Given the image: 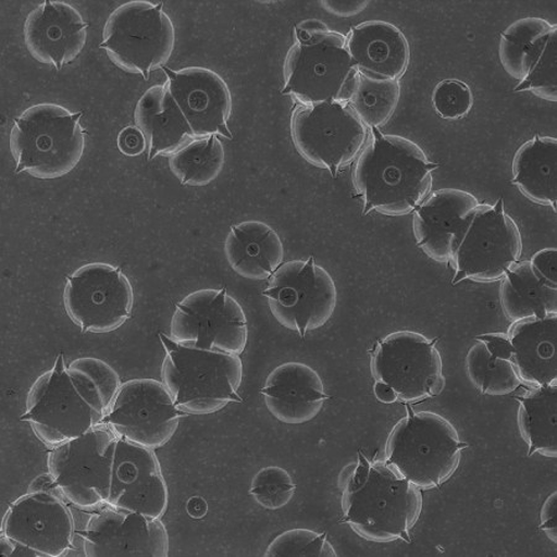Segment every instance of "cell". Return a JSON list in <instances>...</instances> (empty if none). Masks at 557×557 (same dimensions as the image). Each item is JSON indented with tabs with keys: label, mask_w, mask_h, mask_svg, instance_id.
<instances>
[{
	"label": "cell",
	"mask_w": 557,
	"mask_h": 557,
	"mask_svg": "<svg viewBox=\"0 0 557 557\" xmlns=\"http://www.w3.org/2000/svg\"><path fill=\"white\" fill-rule=\"evenodd\" d=\"M374 394L376 399L384 404H393L398 401L397 397H395V394L388 388V386H385L381 383L374 384Z\"/></svg>",
	"instance_id": "46"
},
{
	"label": "cell",
	"mask_w": 557,
	"mask_h": 557,
	"mask_svg": "<svg viewBox=\"0 0 557 557\" xmlns=\"http://www.w3.org/2000/svg\"><path fill=\"white\" fill-rule=\"evenodd\" d=\"M358 72L346 48V36L319 21L295 26L294 45L284 64L283 95L301 106L348 103Z\"/></svg>",
	"instance_id": "3"
},
{
	"label": "cell",
	"mask_w": 557,
	"mask_h": 557,
	"mask_svg": "<svg viewBox=\"0 0 557 557\" xmlns=\"http://www.w3.org/2000/svg\"><path fill=\"white\" fill-rule=\"evenodd\" d=\"M120 149L125 156L136 157L147 149V141L138 128L124 129L120 136Z\"/></svg>",
	"instance_id": "41"
},
{
	"label": "cell",
	"mask_w": 557,
	"mask_h": 557,
	"mask_svg": "<svg viewBox=\"0 0 557 557\" xmlns=\"http://www.w3.org/2000/svg\"><path fill=\"white\" fill-rule=\"evenodd\" d=\"M395 425L385 446V463L419 490L442 487L461 462L462 443L450 421L433 411H414Z\"/></svg>",
	"instance_id": "7"
},
{
	"label": "cell",
	"mask_w": 557,
	"mask_h": 557,
	"mask_svg": "<svg viewBox=\"0 0 557 557\" xmlns=\"http://www.w3.org/2000/svg\"><path fill=\"white\" fill-rule=\"evenodd\" d=\"M185 417L163 382L137 379L122 384L101 425L125 442L156 450L174 437Z\"/></svg>",
	"instance_id": "16"
},
{
	"label": "cell",
	"mask_w": 557,
	"mask_h": 557,
	"mask_svg": "<svg viewBox=\"0 0 557 557\" xmlns=\"http://www.w3.org/2000/svg\"><path fill=\"white\" fill-rule=\"evenodd\" d=\"M557 383L530 388L518 395V426L529 446L528 456L535 454L557 457L556 409Z\"/></svg>",
	"instance_id": "30"
},
{
	"label": "cell",
	"mask_w": 557,
	"mask_h": 557,
	"mask_svg": "<svg viewBox=\"0 0 557 557\" xmlns=\"http://www.w3.org/2000/svg\"><path fill=\"white\" fill-rule=\"evenodd\" d=\"M557 26L539 38L527 53L524 77L516 92H532L544 101H557L556 83Z\"/></svg>",
	"instance_id": "34"
},
{
	"label": "cell",
	"mask_w": 557,
	"mask_h": 557,
	"mask_svg": "<svg viewBox=\"0 0 557 557\" xmlns=\"http://www.w3.org/2000/svg\"><path fill=\"white\" fill-rule=\"evenodd\" d=\"M433 106L443 120H461L471 112L473 107L471 88L462 81L444 79L434 88Z\"/></svg>",
	"instance_id": "38"
},
{
	"label": "cell",
	"mask_w": 557,
	"mask_h": 557,
	"mask_svg": "<svg viewBox=\"0 0 557 557\" xmlns=\"http://www.w3.org/2000/svg\"><path fill=\"white\" fill-rule=\"evenodd\" d=\"M88 28L89 24L74 5L45 0L26 16L25 47L36 61L60 72L83 53Z\"/></svg>",
	"instance_id": "21"
},
{
	"label": "cell",
	"mask_w": 557,
	"mask_h": 557,
	"mask_svg": "<svg viewBox=\"0 0 557 557\" xmlns=\"http://www.w3.org/2000/svg\"><path fill=\"white\" fill-rule=\"evenodd\" d=\"M414 331H398L379 339L371 350V370L404 404L435 398L445 388L444 363L436 344Z\"/></svg>",
	"instance_id": "11"
},
{
	"label": "cell",
	"mask_w": 557,
	"mask_h": 557,
	"mask_svg": "<svg viewBox=\"0 0 557 557\" xmlns=\"http://www.w3.org/2000/svg\"><path fill=\"white\" fill-rule=\"evenodd\" d=\"M176 33L164 4L133 0L108 17L100 48L115 66L148 79L163 69L175 50Z\"/></svg>",
	"instance_id": "9"
},
{
	"label": "cell",
	"mask_w": 557,
	"mask_h": 557,
	"mask_svg": "<svg viewBox=\"0 0 557 557\" xmlns=\"http://www.w3.org/2000/svg\"><path fill=\"white\" fill-rule=\"evenodd\" d=\"M372 140L357 159L354 186L363 214L406 215L424 202L434 185L431 163L416 141L370 129Z\"/></svg>",
	"instance_id": "1"
},
{
	"label": "cell",
	"mask_w": 557,
	"mask_h": 557,
	"mask_svg": "<svg viewBox=\"0 0 557 557\" xmlns=\"http://www.w3.org/2000/svg\"><path fill=\"white\" fill-rule=\"evenodd\" d=\"M134 121L147 141L149 161L159 156H173L194 139L190 125L166 84L152 86L143 94Z\"/></svg>",
	"instance_id": "26"
},
{
	"label": "cell",
	"mask_w": 557,
	"mask_h": 557,
	"mask_svg": "<svg viewBox=\"0 0 557 557\" xmlns=\"http://www.w3.org/2000/svg\"><path fill=\"white\" fill-rule=\"evenodd\" d=\"M226 163V151L220 137L191 139L170 156L169 166L185 186H208L215 182Z\"/></svg>",
	"instance_id": "31"
},
{
	"label": "cell",
	"mask_w": 557,
	"mask_h": 557,
	"mask_svg": "<svg viewBox=\"0 0 557 557\" xmlns=\"http://www.w3.org/2000/svg\"><path fill=\"white\" fill-rule=\"evenodd\" d=\"M260 394L269 412L287 425H302L318 418L330 398L320 374L301 362L274 368Z\"/></svg>",
	"instance_id": "23"
},
{
	"label": "cell",
	"mask_w": 557,
	"mask_h": 557,
	"mask_svg": "<svg viewBox=\"0 0 557 557\" xmlns=\"http://www.w3.org/2000/svg\"><path fill=\"white\" fill-rule=\"evenodd\" d=\"M479 205L478 197L458 188L429 195L412 220L417 246L435 262L448 264L454 238Z\"/></svg>",
	"instance_id": "22"
},
{
	"label": "cell",
	"mask_w": 557,
	"mask_h": 557,
	"mask_svg": "<svg viewBox=\"0 0 557 557\" xmlns=\"http://www.w3.org/2000/svg\"><path fill=\"white\" fill-rule=\"evenodd\" d=\"M107 506L151 518H163L169 490L154 450L116 438Z\"/></svg>",
	"instance_id": "19"
},
{
	"label": "cell",
	"mask_w": 557,
	"mask_h": 557,
	"mask_svg": "<svg viewBox=\"0 0 557 557\" xmlns=\"http://www.w3.org/2000/svg\"><path fill=\"white\" fill-rule=\"evenodd\" d=\"M28 492L50 493L53 494V496H59L65 499L64 494H62L57 481L53 480L49 471L47 473L39 474L38 478H35L29 484Z\"/></svg>",
	"instance_id": "44"
},
{
	"label": "cell",
	"mask_w": 557,
	"mask_h": 557,
	"mask_svg": "<svg viewBox=\"0 0 557 557\" xmlns=\"http://www.w3.org/2000/svg\"><path fill=\"white\" fill-rule=\"evenodd\" d=\"M64 305L84 334H108L132 317L133 286L120 267L85 264L66 276Z\"/></svg>",
	"instance_id": "14"
},
{
	"label": "cell",
	"mask_w": 557,
	"mask_h": 557,
	"mask_svg": "<svg viewBox=\"0 0 557 557\" xmlns=\"http://www.w3.org/2000/svg\"><path fill=\"white\" fill-rule=\"evenodd\" d=\"M83 116L84 112L72 113L57 103L26 108L14 120L9 143L15 174L55 180L74 172L86 149Z\"/></svg>",
	"instance_id": "6"
},
{
	"label": "cell",
	"mask_w": 557,
	"mask_h": 557,
	"mask_svg": "<svg viewBox=\"0 0 557 557\" xmlns=\"http://www.w3.org/2000/svg\"><path fill=\"white\" fill-rule=\"evenodd\" d=\"M69 366L76 368V370L84 372L89 376V379H91L98 391H100L104 407L108 411V409H110L112 406L115 395L119 394L123 384L121 382L120 374L116 373L114 368L102 361V359L95 357L77 358Z\"/></svg>",
	"instance_id": "39"
},
{
	"label": "cell",
	"mask_w": 557,
	"mask_h": 557,
	"mask_svg": "<svg viewBox=\"0 0 557 557\" xmlns=\"http://www.w3.org/2000/svg\"><path fill=\"white\" fill-rule=\"evenodd\" d=\"M556 502H557V492L550 494L549 498H547L544 503L542 509V523L541 529L547 537L550 539L553 543H557V532H556Z\"/></svg>",
	"instance_id": "42"
},
{
	"label": "cell",
	"mask_w": 557,
	"mask_h": 557,
	"mask_svg": "<svg viewBox=\"0 0 557 557\" xmlns=\"http://www.w3.org/2000/svg\"><path fill=\"white\" fill-rule=\"evenodd\" d=\"M0 554L2 556H32L39 557L29 549V547L24 546L21 543H16L13 539L2 534L0 537Z\"/></svg>",
	"instance_id": "45"
},
{
	"label": "cell",
	"mask_w": 557,
	"mask_h": 557,
	"mask_svg": "<svg viewBox=\"0 0 557 557\" xmlns=\"http://www.w3.org/2000/svg\"><path fill=\"white\" fill-rule=\"evenodd\" d=\"M522 253V235L505 202L480 203L453 240L448 260L455 273L453 284L502 281Z\"/></svg>",
	"instance_id": "8"
},
{
	"label": "cell",
	"mask_w": 557,
	"mask_h": 557,
	"mask_svg": "<svg viewBox=\"0 0 557 557\" xmlns=\"http://www.w3.org/2000/svg\"><path fill=\"white\" fill-rule=\"evenodd\" d=\"M466 356V372L474 388L488 397H506L517 392L520 382L513 364L500 358L482 339Z\"/></svg>",
	"instance_id": "32"
},
{
	"label": "cell",
	"mask_w": 557,
	"mask_h": 557,
	"mask_svg": "<svg viewBox=\"0 0 557 557\" xmlns=\"http://www.w3.org/2000/svg\"><path fill=\"white\" fill-rule=\"evenodd\" d=\"M295 492L296 484L292 474L278 466L259 470L249 488L250 496L267 510L285 508L293 500Z\"/></svg>",
	"instance_id": "36"
},
{
	"label": "cell",
	"mask_w": 557,
	"mask_h": 557,
	"mask_svg": "<svg viewBox=\"0 0 557 557\" xmlns=\"http://www.w3.org/2000/svg\"><path fill=\"white\" fill-rule=\"evenodd\" d=\"M359 460L344 491L341 523L374 543H411V530L422 511L421 490L384 461Z\"/></svg>",
	"instance_id": "2"
},
{
	"label": "cell",
	"mask_w": 557,
	"mask_h": 557,
	"mask_svg": "<svg viewBox=\"0 0 557 557\" xmlns=\"http://www.w3.org/2000/svg\"><path fill=\"white\" fill-rule=\"evenodd\" d=\"M2 534L29 547L39 557H60L74 546L75 520L64 498L28 492L9 506Z\"/></svg>",
	"instance_id": "17"
},
{
	"label": "cell",
	"mask_w": 557,
	"mask_h": 557,
	"mask_svg": "<svg viewBox=\"0 0 557 557\" xmlns=\"http://www.w3.org/2000/svg\"><path fill=\"white\" fill-rule=\"evenodd\" d=\"M368 5H370V2H334V0H332V2L323 0V2H321V7L325 9V11L343 17L355 16L362 13Z\"/></svg>",
	"instance_id": "43"
},
{
	"label": "cell",
	"mask_w": 557,
	"mask_h": 557,
	"mask_svg": "<svg viewBox=\"0 0 557 557\" xmlns=\"http://www.w3.org/2000/svg\"><path fill=\"white\" fill-rule=\"evenodd\" d=\"M116 438L111 429L100 425L51 448L49 472L71 506L86 511L107 506Z\"/></svg>",
	"instance_id": "12"
},
{
	"label": "cell",
	"mask_w": 557,
	"mask_h": 557,
	"mask_svg": "<svg viewBox=\"0 0 557 557\" xmlns=\"http://www.w3.org/2000/svg\"><path fill=\"white\" fill-rule=\"evenodd\" d=\"M399 81H383L358 76L349 106L368 129H380L392 120L399 106Z\"/></svg>",
	"instance_id": "33"
},
{
	"label": "cell",
	"mask_w": 557,
	"mask_h": 557,
	"mask_svg": "<svg viewBox=\"0 0 557 557\" xmlns=\"http://www.w3.org/2000/svg\"><path fill=\"white\" fill-rule=\"evenodd\" d=\"M346 48L359 75L399 81L410 65L407 36L392 23L370 21L350 28Z\"/></svg>",
	"instance_id": "24"
},
{
	"label": "cell",
	"mask_w": 557,
	"mask_h": 557,
	"mask_svg": "<svg viewBox=\"0 0 557 557\" xmlns=\"http://www.w3.org/2000/svg\"><path fill=\"white\" fill-rule=\"evenodd\" d=\"M554 24L542 17L529 16L510 24L500 34L499 61L507 74L516 79L524 77V60L530 48L542 35L553 29Z\"/></svg>",
	"instance_id": "35"
},
{
	"label": "cell",
	"mask_w": 557,
	"mask_h": 557,
	"mask_svg": "<svg viewBox=\"0 0 557 557\" xmlns=\"http://www.w3.org/2000/svg\"><path fill=\"white\" fill-rule=\"evenodd\" d=\"M88 557H168L169 534L161 519L104 506L78 533Z\"/></svg>",
	"instance_id": "18"
},
{
	"label": "cell",
	"mask_w": 557,
	"mask_h": 557,
	"mask_svg": "<svg viewBox=\"0 0 557 557\" xmlns=\"http://www.w3.org/2000/svg\"><path fill=\"white\" fill-rule=\"evenodd\" d=\"M161 70L165 72L170 94L190 125L194 139L211 136L233 139L228 128L232 95L218 72L199 66Z\"/></svg>",
	"instance_id": "20"
},
{
	"label": "cell",
	"mask_w": 557,
	"mask_h": 557,
	"mask_svg": "<svg viewBox=\"0 0 557 557\" xmlns=\"http://www.w3.org/2000/svg\"><path fill=\"white\" fill-rule=\"evenodd\" d=\"M169 337L177 344L240 356L248 344V321L226 287L201 289L176 304Z\"/></svg>",
	"instance_id": "15"
},
{
	"label": "cell",
	"mask_w": 557,
	"mask_h": 557,
	"mask_svg": "<svg viewBox=\"0 0 557 557\" xmlns=\"http://www.w3.org/2000/svg\"><path fill=\"white\" fill-rule=\"evenodd\" d=\"M290 131L299 154L313 166L329 170L332 177L354 163L368 140V128L349 103L300 104Z\"/></svg>",
	"instance_id": "13"
},
{
	"label": "cell",
	"mask_w": 557,
	"mask_h": 557,
	"mask_svg": "<svg viewBox=\"0 0 557 557\" xmlns=\"http://www.w3.org/2000/svg\"><path fill=\"white\" fill-rule=\"evenodd\" d=\"M506 336L509 362L522 384L536 388L557 383V314L513 322Z\"/></svg>",
	"instance_id": "25"
},
{
	"label": "cell",
	"mask_w": 557,
	"mask_h": 557,
	"mask_svg": "<svg viewBox=\"0 0 557 557\" xmlns=\"http://www.w3.org/2000/svg\"><path fill=\"white\" fill-rule=\"evenodd\" d=\"M500 305L513 322L557 314V285L547 283L532 264L518 262L502 278Z\"/></svg>",
	"instance_id": "28"
},
{
	"label": "cell",
	"mask_w": 557,
	"mask_h": 557,
	"mask_svg": "<svg viewBox=\"0 0 557 557\" xmlns=\"http://www.w3.org/2000/svg\"><path fill=\"white\" fill-rule=\"evenodd\" d=\"M275 320L301 338L326 325L337 308L338 292L334 277L314 259H295L283 263L269 277L263 292Z\"/></svg>",
	"instance_id": "10"
},
{
	"label": "cell",
	"mask_w": 557,
	"mask_h": 557,
	"mask_svg": "<svg viewBox=\"0 0 557 557\" xmlns=\"http://www.w3.org/2000/svg\"><path fill=\"white\" fill-rule=\"evenodd\" d=\"M224 256L233 272L248 281H264L284 263L285 250L281 236L268 223L257 220L233 224Z\"/></svg>",
	"instance_id": "27"
},
{
	"label": "cell",
	"mask_w": 557,
	"mask_h": 557,
	"mask_svg": "<svg viewBox=\"0 0 557 557\" xmlns=\"http://www.w3.org/2000/svg\"><path fill=\"white\" fill-rule=\"evenodd\" d=\"M165 349L163 382L177 409L187 416H208L242 403L237 393L244 381V362L237 355L177 344L159 334Z\"/></svg>",
	"instance_id": "5"
},
{
	"label": "cell",
	"mask_w": 557,
	"mask_h": 557,
	"mask_svg": "<svg viewBox=\"0 0 557 557\" xmlns=\"http://www.w3.org/2000/svg\"><path fill=\"white\" fill-rule=\"evenodd\" d=\"M264 556L337 557V552L329 542L326 533L299 528L287 530V532L277 535L268 545Z\"/></svg>",
	"instance_id": "37"
},
{
	"label": "cell",
	"mask_w": 557,
	"mask_h": 557,
	"mask_svg": "<svg viewBox=\"0 0 557 557\" xmlns=\"http://www.w3.org/2000/svg\"><path fill=\"white\" fill-rule=\"evenodd\" d=\"M556 152L555 138L536 136L518 149L511 165V184L527 199L549 206L554 212L557 210Z\"/></svg>",
	"instance_id": "29"
},
{
	"label": "cell",
	"mask_w": 557,
	"mask_h": 557,
	"mask_svg": "<svg viewBox=\"0 0 557 557\" xmlns=\"http://www.w3.org/2000/svg\"><path fill=\"white\" fill-rule=\"evenodd\" d=\"M107 409L100 391L84 372L66 366L64 355L32 385L21 420L41 443L55 447L102 424Z\"/></svg>",
	"instance_id": "4"
},
{
	"label": "cell",
	"mask_w": 557,
	"mask_h": 557,
	"mask_svg": "<svg viewBox=\"0 0 557 557\" xmlns=\"http://www.w3.org/2000/svg\"><path fill=\"white\" fill-rule=\"evenodd\" d=\"M534 271L541 275L547 283L557 285V271H556V249L545 248L536 251V253L529 260Z\"/></svg>",
	"instance_id": "40"
}]
</instances>
